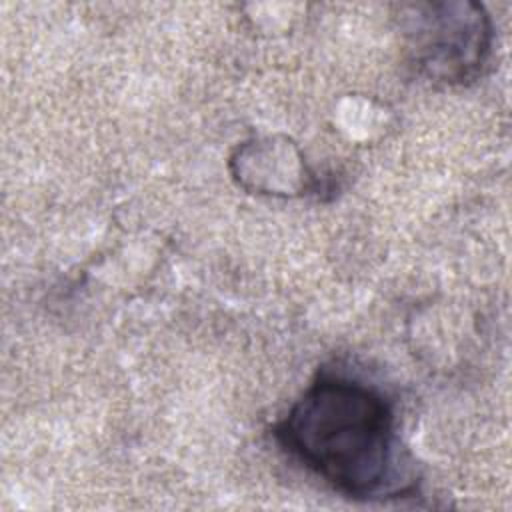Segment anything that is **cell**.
I'll return each instance as SVG.
<instances>
[{"mask_svg": "<svg viewBox=\"0 0 512 512\" xmlns=\"http://www.w3.org/2000/svg\"><path fill=\"white\" fill-rule=\"evenodd\" d=\"M272 434L308 472L336 492L370 500L408 492L392 404L372 384L320 370Z\"/></svg>", "mask_w": 512, "mask_h": 512, "instance_id": "1", "label": "cell"}, {"mask_svg": "<svg viewBox=\"0 0 512 512\" xmlns=\"http://www.w3.org/2000/svg\"><path fill=\"white\" fill-rule=\"evenodd\" d=\"M400 32L408 64L430 84H468L492 54L494 24L476 2L404 4Z\"/></svg>", "mask_w": 512, "mask_h": 512, "instance_id": "2", "label": "cell"}, {"mask_svg": "<svg viewBox=\"0 0 512 512\" xmlns=\"http://www.w3.org/2000/svg\"><path fill=\"white\" fill-rule=\"evenodd\" d=\"M234 180L252 194L300 196L320 188L302 152L288 138H252L230 156Z\"/></svg>", "mask_w": 512, "mask_h": 512, "instance_id": "3", "label": "cell"}]
</instances>
